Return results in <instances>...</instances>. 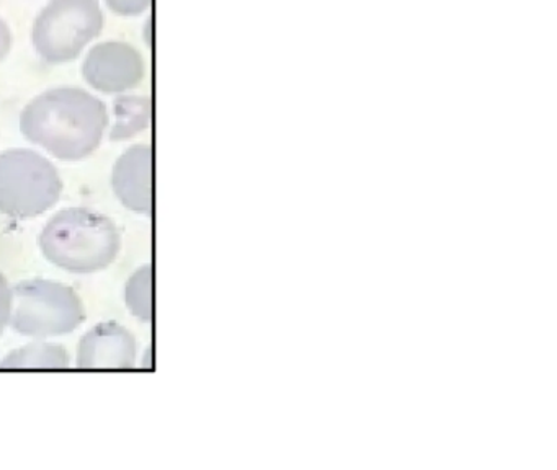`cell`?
<instances>
[{
	"label": "cell",
	"mask_w": 557,
	"mask_h": 470,
	"mask_svg": "<svg viewBox=\"0 0 557 470\" xmlns=\"http://www.w3.org/2000/svg\"><path fill=\"white\" fill-rule=\"evenodd\" d=\"M41 253L74 274L106 270L122 250V234L112 219L89 208L61 209L38 237Z\"/></svg>",
	"instance_id": "2"
},
{
	"label": "cell",
	"mask_w": 557,
	"mask_h": 470,
	"mask_svg": "<svg viewBox=\"0 0 557 470\" xmlns=\"http://www.w3.org/2000/svg\"><path fill=\"white\" fill-rule=\"evenodd\" d=\"M152 0H103L107 9L119 16H139L148 12Z\"/></svg>",
	"instance_id": "12"
},
{
	"label": "cell",
	"mask_w": 557,
	"mask_h": 470,
	"mask_svg": "<svg viewBox=\"0 0 557 470\" xmlns=\"http://www.w3.org/2000/svg\"><path fill=\"white\" fill-rule=\"evenodd\" d=\"M84 81L103 95H122L138 88L146 78V61L138 48L109 39L94 45L81 65Z\"/></svg>",
	"instance_id": "6"
},
{
	"label": "cell",
	"mask_w": 557,
	"mask_h": 470,
	"mask_svg": "<svg viewBox=\"0 0 557 470\" xmlns=\"http://www.w3.org/2000/svg\"><path fill=\"white\" fill-rule=\"evenodd\" d=\"M136 356V336L120 323L102 322L81 338L76 364L81 369H132Z\"/></svg>",
	"instance_id": "7"
},
{
	"label": "cell",
	"mask_w": 557,
	"mask_h": 470,
	"mask_svg": "<svg viewBox=\"0 0 557 470\" xmlns=\"http://www.w3.org/2000/svg\"><path fill=\"white\" fill-rule=\"evenodd\" d=\"M70 352L63 345L50 342H34L9 352L2 361V369H66L70 368Z\"/></svg>",
	"instance_id": "10"
},
{
	"label": "cell",
	"mask_w": 557,
	"mask_h": 470,
	"mask_svg": "<svg viewBox=\"0 0 557 470\" xmlns=\"http://www.w3.org/2000/svg\"><path fill=\"white\" fill-rule=\"evenodd\" d=\"M103 26L100 0H50L32 26V45L47 64H67L99 38Z\"/></svg>",
	"instance_id": "3"
},
{
	"label": "cell",
	"mask_w": 557,
	"mask_h": 470,
	"mask_svg": "<svg viewBox=\"0 0 557 470\" xmlns=\"http://www.w3.org/2000/svg\"><path fill=\"white\" fill-rule=\"evenodd\" d=\"M12 46H14V35L11 26L0 16V62L5 61V58L11 54Z\"/></svg>",
	"instance_id": "14"
},
{
	"label": "cell",
	"mask_w": 557,
	"mask_h": 470,
	"mask_svg": "<svg viewBox=\"0 0 557 470\" xmlns=\"http://www.w3.org/2000/svg\"><path fill=\"white\" fill-rule=\"evenodd\" d=\"M112 188L129 211L151 212L152 150L148 144H135L119 157L112 170Z\"/></svg>",
	"instance_id": "8"
},
{
	"label": "cell",
	"mask_w": 557,
	"mask_h": 470,
	"mask_svg": "<svg viewBox=\"0 0 557 470\" xmlns=\"http://www.w3.org/2000/svg\"><path fill=\"white\" fill-rule=\"evenodd\" d=\"M63 195L54 163L37 150L15 147L0 153V212L30 219L50 211Z\"/></svg>",
	"instance_id": "4"
},
{
	"label": "cell",
	"mask_w": 557,
	"mask_h": 470,
	"mask_svg": "<svg viewBox=\"0 0 557 470\" xmlns=\"http://www.w3.org/2000/svg\"><path fill=\"white\" fill-rule=\"evenodd\" d=\"M129 312L143 322L152 320V264H143L129 276L125 286Z\"/></svg>",
	"instance_id": "11"
},
{
	"label": "cell",
	"mask_w": 557,
	"mask_h": 470,
	"mask_svg": "<svg viewBox=\"0 0 557 470\" xmlns=\"http://www.w3.org/2000/svg\"><path fill=\"white\" fill-rule=\"evenodd\" d=\"M152 104L145 95H116L113 101V124L109 131L112 143L133 139L148 129L151 124Z\"/></svg>",
	"instance_id": "9"
},
{
	"label": "cell",
	"mask_w": 557,
	"mask_h": 470,
	"mask_svg": "<svg viewBox=\"0 0 557 470\" xmlns=\"http://www.w3.org/2000/svg\"><path fill=\"white\" fill-rule=\"evenodd\" d=\"M12 300H14V290H12L8 277L0 273V336L11 323Z\"/></svg>",
	"instance_id": "13"
},
{
	"label": "cell",
	"mask_w": 557,
	"mask_h": 470,
	"mask_svg": "<svg viewBox=\"0 0 557 470\" xmlns=\"http://www.w3.org/2000/svg\"><path fill=\"white\" fill-rule=\"evenodd\" d=\"M11 326L30 338L47 339L67 335L86 320V306L79 294L60 281H22L14 287Z\"/></svg>",
	"instance_id": "5"
},
{
	"label": "cell",
	"mask_w": 557,
	"mask_h": 470,
	"mask_svg": "<svg viewBox=\"0 0 557 470\" xmlns=\"http://www.w3.org/2000/svg\"><path fill=\"white\" fill-rule=\"evenodd\" d=\"M107 104L79 87H54L28 101L21 113V131L28 143L54 159H89L109 129Z\"/></svg>",
	"instance_id": "1"
}]
</instances>
